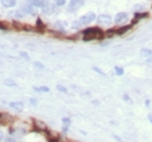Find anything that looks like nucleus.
Returning <instances> with one entry per match:
<instances>
[{
	"instance_id": "nucleus-1",
	"label": "nucleus",
	"mask_w": 152,
	"mask_h": 142,
	"mask_svg": "<svg viewBox=\"0 0 152 142\" xmlns=\"http://www.w3.org/2000/svg\"><path fill=\"white\" fill-rule=\"evenodd\" d=\"M83 39L85 41H90V40H95V39H102L104 37V33L102 29L99 27H90L87 28L83 32Z\"/></svg>"
},
{
	"instance_id": "nucleus-2",
	"label": "nucleus",
	"mask_w": 152,
	"mask_h": 142,
	"mask_svg": "<svg viewBox=\"0 0 152 142\" xmlns=\"http://www.w3.org/2000/svg\"><path fill=\"white\" fill-rule=\"evenodd\" d=\"M96 19V15L95 13H87V14H85L84 17H82L81 19H79V24H88V23H90V22L95 21Z\"/></svg>"
},
{
	"instance_id": "nucleus-3",
	"label": "nucleus",
	"mask_w": 152,
	"mask_h": 142,
	"mask_svg": "<svg viewBox=\"0 0 152 142\" xmlns=\"http://www.w3.org/2000/svg\"><path fill=\"white\" fill-rule=\"evenodd\" d=\"M13 121L12 116L8 114H0V126H8L11 125Z\"/></svg>"
},
{
	"instance_id": "nucleus-4",
	"label": "nucleus",
	"mask_w": 152,
	"mask_h": 142,
	"mask_svg": "<svg viewBox=\"0 0 152 142\" xmlns=\"http://www.w3.org/2000/svg\"><path fill=\"white\" fill-rule=\"evenodd\" d=\"M83 4H84V1H83V0H71L70 7H69V8H70L71 11H77Z\"/></svg>"
},
{
	"instance_id": "nucleus-5",
	"label": "nucleus",
	"mask_w": 152,
	"mask_h": 142,
	"mask_svg": "<svg viewBox=\"0 0 152 142\" xmlns=\"http://www.w3.org/2000/svg\"><path fill=\"white\" fill-rule=\"evenodd\" d=\"M34 127L37 131H47V126L45 123L39 121H34Z\"/></svg>"
},
{
	"instance_id": "nucleus-6",
	"label": "nucleus",
	"mask_w": 152,
	"mask_h": 142,
	"mask_svg": "<svg viewBox=\"0 0 152 142\" xmlns=\"http://www.w3.org/2000/svg\"><path fill=\"white\" fill-rule=\"evenodd\" d=\"M98 22L101 23V24H110L112 22V17H110V15H104V14H102V15H100V17H98Z\"/></svg>"
},
{
	"instance_id": "nucleus-7",
	"label": "nucleus",
	"mask_w": 152,
	"mask_h": 142,
	"mask_svg": "<svg viewBox=\"0 0 152 142\" xmlns=\"http://www.w3.org/2000/svg\"><path fill=\"white\" fill-rule=\"evenodd\" d=\"M127 13H124V12H121V13H117L116 17H115V22L116 23H121V22H124L126 19H127Z\"/></svg>"
},
{
	"instance_id": "nucleus-8",
	"label": "nucleus",
	"mask_w": 152,
	"mask_h": 142,
	"mask_svg": "<svg viewBox=\"0 0 152 142\" xmlns=\"http://www.w3.org/2000/svg\"><path fill=\"white\" fill-rule=\"evenodd\" d=\"M129 29H132V25L122 26V27L116 29V35H123V34H125L126 32H128Z\"/></svg>"
},
{
	"instance_id": "nucleus-9",
	"label": "nucleus",
	"mask_w": 152,
	"mask_h": 142,
	"mask_svg": "<svg viewBox=\"0 0 152 142\" xmlns=\"http://www.w3.org/2000/svg\"><path fill=\"white\" fill-rule=\"evenodd\" d=\"M62 121H63V131L67 132V129L71 125V119L69 117H64V118H62Z\"/></svg>"
},
{
	"instance_id": "nucleus-10",
	"label": "nucleus",
	"mask_w": 152,
	"mask_h": 142,
	"mask_svg": "<svg viewBox=\"0 0 152 142\" xmlns=\"http://www.w3.org/2000/svg\"><path fill=\"white\" fill-rule=\"evenodd\" d=\"M10 106L14 110H17V111H22L23 108H24V104L22 102H11L10 103Z\"/></svg>"
},
{
	"instance_id": "nucleus-11",
	"label": "nucleus",
	"mask_w": 152,
	"mask_h": 142,
	"mask_svg": "<svg viewBox=\"0 0 152 142\" xmlns=\"http://www.w3.org/2000/svg\"><path fill=\"white\" fill-rule=\"evenodd\" d=\"M1 4L6 8H11L15 6V0H1Z\"/></svg>"
},
{
	"instance_id": "nucleus-12",
	"label": "nucleus",
	"mask_w": 152,
	"mask_h": 142,
	"mask_svg": "<svg viewBox=\"0 0 152 142\" xmlns=\"http://www.w3.org/2000/svg\"><path fill=\"white\" fill-rule=\"evenodd\" d=\"M29 2L33 6H36V7H44L45 6L42 0H29Z\"/></svg>"
},
{
	"instance_id": "nucleus-13",
	"label": "nucleus",
	"mask_w": 152,
	"mask_h": 142,
	"mask_svg": "<svg viewBox=\"0 0 152 142\" xmlns=\"http://www.w3.org/2000/svg\"><path fill=\"white\" fill-rule=\"evenodd\" d=\"M34 90L36 91H39V92H49V88L46 87V86H41V87H33Z\"/></svg>"
},
{
	"instance_id": "nucleus-14",
	"label": "nucleus",
	"mask_w": 152,
	"mask_h": 142,
	"mask_svg": "<svg viewBox=\"0 0 152 142\" xmlns=\"http://www.w3.org/2000/svg\"><path fill=\"white\" fill-rule=\"evenodd\" d=\"M144 17H148V13L144 12V13H135V20L138 21L139 19H144Z\"/></svg>"
},
{
	"instance_id": "nucleus-15",
	"label": "nucleus",
	"mask_w": 152,
	"mask_h": 142,
	"mask_svg": "<svg viewBox=\"0 0 152 142\" xmlns=\"http://www.w3.org/2000/svg\"><path fill=\"white\" fill-rule=\"evenodd\" d=\"M141 53H144L147 57H152V49H148V48H144L141 49Z\"/></svg>"
},
{
	"instance_id": "nucleus-16",
	"label": "nucleus",
	"mask_w": 152,
	"mask_h": 142,
	"mask_svg": "<svg viewBox=\"0 0 152 142\" xmlns=\"http://www.w3.org/2000/svg\"><path fill=\"white\" fill-rule=\"evenodd\" d=\"M4 85H6V86H10V87H15V86H17V84H15V83L11 79H6L4 80Z\"/></svg>"
},
{
	"instance_id": "nucleus-17",
	"label": "nucleus",
	"mask_w": 152,
	"mask_h": 142,
	"mask_svg": "<svg viewBox=\"0 0 152 142\" xmlns=\"http://www.w3.org/2000/svg\"><path fill=\"white\" fill-rule=\"evenodd\" d=\"M114 70L115 72H116V74L119 76H122L124 74V70H123V67H119V66H115L114 67Z\"/></svg>"
},
{
	"instance_id": "nucleus-18",
	"label": "nucleus",
	"mask_w": 152,
	"mask_h": 142,
	"mask_svg": "<svg viewBox=\"0 0 152 142\" xmlns=\"http://www.w3.org/2000/svg\"><path fill=\"white\" fill-rule=\"evenodd\" d=\"M48 142H62L59 137H48Z\"/></svg>"
},
{
	"instance_id": "nucleus-19",
	"label": "nucleus",
	"mask_w": 152,
	"mask_h": 142,
	"mask_svg": "<svg viewBox=\"0 0 152 142\" xmlns=\"http://www.w3.org/2000/svg\"><path fill=\"white\" fill-rule=\"evenodd\" d=\"M37 27H38V29H40V32H44V29H45V25L41 23L40 19H38L37 20Z\"/></svg>"
},
{
	"instance_id": "nucleus-20",
	"label": "nucleus",
	"mask_w": 152,
	"mask_h": 142,
	"mask_svg": "<svg viewBox=\"0 0 152 142\" xmlns=\"http://www.w3.org/2000/svg\"><path fill=\"white\" fill-rule=\"evenodd\" d=\"M57 89H58V90H59L60 92H64V93H65V92H67V89H66L65 87H63V86H61V85H58V86H57Z\"/></svg>"
},
{
	"instance_id": "nucleus-21",
	"label": "nucleus",
	"mask_w": 152,
	"mask_h": 142,
	"mask_svg": "<svg viewBox=\"0 0 152 142\" xmlns=\"http://www.w3.org/2000/svg\"><path fill=\"white\" fill-rule=\"evenodd\" d=\"M123 99H124V101L132 103V99H130V97L128 96V94H123Z\"/></svg>"
},
{
	"instance_id": "nucleus-22",
	"label": "nucleus",
	"mask_w": 152,
	"mask_h": 142,
	"mask_svg": "<svg viewBox=\"0 0 152 142\" xmlns=\"http://www.w3.org/2000/svg\"><path fill=\"white\" fill-rule=\"evenodd\" d=\"M94 71L98 72V73H99V74H100V75H102V76H105V74H104V73H103V72L101 71V70H99L98 67H94Z\"/></svg>"
},
{
	"instance_id": "nucleus-23",
	"label": "nucleus",
	"mask_w": 152,
	"mask_h": 142,
	"mask_svg": "<svg viewBox=\"0 0 152 142\" xmlns=\"http://www.w3.org/2000/svg\"><path fill=\"white\" fill-rule=\"evenodd\" d=\"M56 2H57L58 6H63L65 3V0H56Z\"/></svg>"
},
{
	"instance_id": "nucleus-24",
	"label": "nucleus",
	"mask_w": 152,
	"mask_h": 142,
	"mask_svg": "<svg viewBox=\"0 0 152 142\" xmlns=\"http://www.w3.org/2000/svg\"><path fill=\"white\" fill-rule=\"evenodd\" d=\"M35 66L38 67V68H44V65L39 62H35Z\"/></svg>"
},
{
	"instance_id": "nucleus-25",
	"label": "nucleus",
	"mask_w": 152,
	"mask_h": 142,
	"mask_svg": "<svg viewBox=\"0 0 152 142\" xmlns=\"http://www.w3.org/2000/svg\"><path fill=\"white\" fill-rule=\"evenodd\" d=\"M29 102H31V104L32 105H37V100H36V99H31Z\"/></svg>"
},
{
	"instance_id": "nucleus-26",
	"label": "nucleus",
	"mask_w": 152,
	"mask_h": 142,
	"mask_svg": "<svg viewBox=\"0 0 152 142\" xmlns=\"http://www.w3.org/2000/svg\"><path fill=\"white\" fill-rule=\"evenodd\" d=\"M147 63H148V64H152V57H148V59H147Z\"/></svg>"
},
{
	"instance_id": "nucleus-27",
	"label": "nucleus",
	"mask_w": 152,
	"mask_h": 142,
	"mask_svg": "<svg viewBox=\"0 0 152 142\" xmlns=\"http://www.w3.org/2000/svg\"><path fill=\"white\" fill-rule=\"evenodd\" d=\"M7 142H17V141H15L13 138H8L7 139Z\"/></svg>"
},
{
	"instance_id": "nucleus-28",
	"label": "nucleus",
	"mask_w": 152,
	"mask_h": 142,
	"mask_svg": "<svg viewBox=\"0 0 152 142\" xmlns=\"http://www.w3.org/2000/svg\"><path fill=\"white\" fill-rule=\"evenodd\" d=\"M3 140V134H2V131H0V141H2Z\"/></svg>"
},
{
	"instance_id": "nucleus-29",
	"label": "nucleus",
	"mask_w": 152,
	"mask_h": 142,
	"mask_svg": "<svg viewBox=\"0 0 152 142\" xmlns=\"http://www.w3.org/2000/svg\"><path fill=\"white\" fill-rule=\"evenodd\" d=\"M148 119H149V121H150V123L152 124V115H151V114H149V115H148Z\"/></svg>"
},
{
	"instance_id": "nucleus-30",
	"label": "nucleus",
	"mask_w": 152,
	"mask_h": 142,
	"mask_svg": "<svg viewBox=\"0 0 152 142\" xmlns=\"http://www.w3.org/2000/svg\"><path fill=\"white\" fill-rule=\"evenodd\" d=\"M21 55H23V58H26V59H28V55L26 54V53H24V52H22V53H21Z\"/></svg>"
},
{
	"instance_id": "nucleus-31",
	"label": "nucleus",
	"mask_w": 152,
	"mask_h": 142,
	"mask_svg": "<svg viewBox=\"0 0 152 142\" xmlns=\"http://www.w3.org/2000/svg\"><path fill=\"white\" fill-rule=\"evenodd\" d=\"M150 105V100H146V106H149Z\"/></svg>"
}]
</instances>
